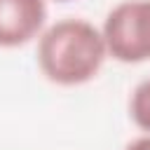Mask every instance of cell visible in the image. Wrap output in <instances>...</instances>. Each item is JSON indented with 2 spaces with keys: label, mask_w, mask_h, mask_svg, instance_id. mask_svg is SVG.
<instances>
[{
  "label": "cell",
  "mask_w": 150,
  "mask_h": 150,
  "mask_svg": "<svg viewBox=\"0 0 150 150\" xmlns=\"http://www.w3.org/2000/svg\"><path fill=\"white\" fill-rule=\"evenodd\" d=\"M105 54L103 33L84 19H61L49 26L38 42V66L42 75L61 87L94 80Z\"/></svg>",
  "instance_id": "1"
},
{
  "label": "cell",
  "mask_w": 150,
  "mask_h": 150,
  "mask_svg": "<svg viewBox=\"0 0 150 150\" xmlns=\"http://www.w3.org/2000/svg\"><path fill=\"white\" fill-rule=\"evenodd\" d=\"M108 54L122 63L150 59V0H124L112 7L103 23Z\"/></svg>",
  "instance_id": "2"
},
{
  "label": "cell",
  "mask_w": 150,
  "mask_h": 150,
  "mask_svg": "<svg viewBox=\"0 0 150 150\" xmlns=\"http://www.w3.org/2000/svg\"><path fill=\"white\" fill-rule=\"evenodd\" d=\"M47 21L45 0H0V47H21Z\"/></svg>",
  "instance_id": "3"
},
{
  "label": "cell",
  "mask_w": 150,
  "mask_h": 150,
  "mask_svg": "<svg viewBox=\"0 0 150 150\" xmlns=\"http://www.w3.org/2000/svg\"><path fill=\"white\" fill-rule=\"evenodd\" d=\"M129 112H131V120L136 122L138 129L150 131V77L143 80L134 89L131 101H129Z\"/></svg>",
  "instance_id": "4"
},
{
  "label": "cell",
  "mask_w": 150,
  "mask_h": 150,
  "mask_svg": "<svg viewBox=\"0 0 150 150\" xmlns=\"http://www.w3.org/2000/svg\"><path fill=\"white\" fill-rule=\"evenodd\" d=\"M124 150H150V136H143V138H136L131 141Z\"/></svg>",
  "instance_id": "5"
},
{
  "label": "cell",
  "mask_w": 150,
  "mask_h": 150,
  "mask_svg": "<svg viewBox=\"0 0 150 150\" xmlns=\"http://www.w3.org/2000/svg\"><path fill=\"white\" fill-rule=\"evenodd\" d=\"M56 2H70V0H56Z\"/></svg>",
  "instance_id": "6"
}]
</instances>
